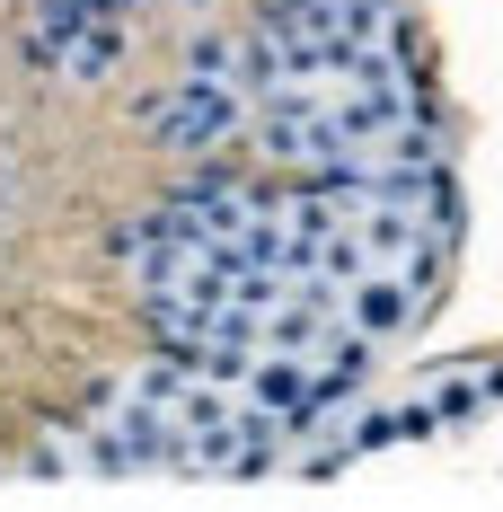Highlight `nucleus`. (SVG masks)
<instances>
[{
  "instance_id": "obj_1",
  "label": "nucleus",
  "mask_w": 503,
  "mask_h": 512,
  "mask_svg": "<svg viewBox=\"0 0 503 512\" xmlns=\"http://www.w3.org/2000/svg\"><path fill=\"white\" fill-rule=\"evenodd\" d=\"M248 115H256V106L239 98L230 80H195V71H177V80L142 106V124L159 133V151H186V159L230 151V142L248 133Z\"/></svg>"
},
{
  "instance_id": "obj_2",
  "label": "nucleus",
  "mask_w": 503,
  "mask_h": 512,
  "mask_svg": "<svg viewBox=\"0 0 503 512\" xmlns=\"http://www.w3.org/2000/svg\"><path fill=\"white\" fill-rule=\"evenodd\" d=\"M424 309H433V301H424L406 274H389V265H371V274H353V283H345V327H353V336H371V345L415 336Z\"/></svg>"
},
{
  "instance_id": "obj_3",
  "label": "nucleus",
  "mask_w": 503,
  "mask_h": 512,
  "mask_svg": "<svg viewBox=\"0 0 503 512\" xmlns=\"http://www.w3.org/2000/svg\"><path fill=\"white\" fill-rule=\"evenodd\" d=\"M124 45H133V18H106V27H80L71 45L53 53V80H62V89H98V80H115Z\"/></svg>"
},
{
  "instance_id": "obj_4",
  "label": "nucleus",
  "mask_w": 503,
  "mask_h": 512,
  "mask_svg": "<svg viewBox=\"0 0 503 512\" xmlns=\"http://www.w3.org/2000/svg\"><path fill=\"white\" fill-rule=\"evenodd\" d=\"M424 407L442 415V433L486 424V362H442V371L424 380Z\"/></svg>"
},
{
  "instance_id": "obj_5",
  "label": "nucleus",
  "mask_w": 503,
  "mask_h": 512,
  "mask_svg": "<svg viewBox=\"0 0 503 512\" xmlns=\"http://www.w3.org/2000/svg\"><path fill=\"white\" fill-rule=\"evenodd\" d=\"M230 53H239L230 27H203L195 45H186V71H195V80H230Z\"/></svg>"
},
{
  "instance_id": "obj_6",
  "label": "nucleus",
  "mask_w": 503,
  "mask_h": 512,
  "mask_svg": "<svg viewBox=\"0 0 503 512\" xmlns=\"http://www.w3.org/2000/svg\"><path fill=\"white\" fill-rule=\"evenodd\" d=\"M389 415H398V451H415V442H442V415L424 407V389H415V398H389Z\"/></svg>"
}]
</instances>
